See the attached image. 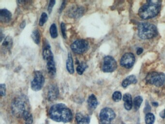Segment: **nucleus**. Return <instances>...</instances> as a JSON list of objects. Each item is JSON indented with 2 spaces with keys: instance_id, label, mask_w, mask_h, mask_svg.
<instances>
[{
  "instance_id": "4",
  "label": "nucleus",
  "mask_w": 165,
  "mask_h": 124,
  "mask_svg": "<svg viewBox=\"0 0 165 124\" xmlns=\"http://www.w3.org/2000/svg\"><path fill=\"white\" fill-rule=\"evenodd\" d=\"M137 33L142 39H149L156 37L158 31L154 25L151 23L141 22L138 25Z\"/></svg>"
},
{
  "instance_id": "27",
  "label": "nucleus",
  "mask_w": 165,
  "mask_h": 124,
  "mask_svg": "<svg viewBox=\"0 0 165 124\" xmlns=\"http://www.w3.org/2000/svg\"><path fill=\"white\" fill-rule=\"evenodd\" d=\"M155 121V116L153 113H147L145 116V123L146 124H153Z\"/></svg>"
},
{
  "instance_id": "23",
  "label": "nucleus",
  "mask_w": 165,
  "mask_h": 124,
  "mask_svg": "<svg viewBox=\"0 0 165 124\" xmlns=\"http://www.w3.org/2000/svg\"><path fill=\"white\" fill-rule=\"evenodd\" d=\"M31 37L35 43L37 44H39L40 43L41 36H40V32L38 30H36L33 31Z\"/></svg>"
},
{
  "instance_id": "32",
  "label": "nucleus",
  "mask_w": 165,
  "mask_h": 124,
  "mask_svg": "<svg viewBox=\"0 0 165 124\" xmlns=\"http://www.w3.org/2000/svg\"><path fill=\"white\" fill-rule=\"evenodd\" d=\"M55 1H50V2L49 6H48V12H49V14L51 13L53 7L55 4Z\"/></svg>"
},
{
  "instance_id": "30",
  "label": "nucleus",
  "mask_w": 165,
  "mask_h": 124,
  "mask_svg": "<svg viewBox=\"0 0 165 124\" xmlns=\"http://www.w3.org/2000/svg\"><path fill=\"white\" fill-rule=\"evenodd\" d=\"M61 32L62 33L63 37L64 39L67 38V33H66V25L63 22H62L61 24Z\"/></svg>"
},
{
  "instance_id": "37",
  "label": "nucleus",
  "mask_w": 165,
  "mask_h": 124,
  "mask_svg": "<svg viewBox=\"0 0 165 124\" xmlns=\"http://www.w3.org/2000/svg\"><path fill=\"white\" fill-rule=\"evenodd\" d=\"M26 26V22L25 21H22V23H21L20 24V28H22V29H24V28Z\"/></svg>"
},
{
  "instance_id": "35",
  "label": "nucleus",
  "mask_w": 165,
  "mask_h": 124,
  "mask_svg": "<svg viewBox=\"0 0 165 124\" xmlns=\"http://www.w3.org/2000/svg\"><path fill=\"white\" fill-rule=\"evenodd\" d=\"M143 50L142 48H138V49L137 50V55H140V54H141L142 52H143Z\"/></svg>"
},
{
  "instance_id": "16",
  "label": "nucleus",
  "mask_w": 165,
  "mask_h": 124,
  "mask_svg": "<svg viewBox=\"0 0 165 124\" xmlns=\"http://www.w3.org/2000/svg\"><path fill=\"white\" fill-rule=\"evenodd\" d=\"M47 65L49 74L51 77H54L56 73V69L54 59L47 61Z\"/></svg>"
},
{
  "instance_id": "7",
  "label": "nucleus",
  "mask_w": 165,
  "mask_h": 124,
  "mask_svg": "<svg viewBox=\"0 0 165 124\" xmlns=\"http://www.w3.org/2000/svg\"><path fill=\"white\" fill-rule=\"evenodd\" d=\"M100 119L104 124H110L116 117V114L112 108H103L99 114Z\"/></svg>"
},
{
  "instance_id": "31",
  "label": "nucleus",
  "mask_w": 165,
  "mask_h": 124,
  "mask_svg": "<svg viewBox=\"0 0 165 124\" xmlns=\"http://www.w3.org/2000/svg\"><path fill=\"white\" fill-rule=\"evenodd\" d=\"M6 93V85L4 83L0 84V95L2 96H5Z\"/></svg>"
},
{
  "instance_id": "8",
  "label": "nucleus",
  "mask_w": 165,
  "mask_h": 124,
  "mask_svg": "<svg viewBox=\"0 0 165 124\" xmlns=\"http://www.w3.org/2000/svg\"><path fill=\"white\" fill-rule=\"evenodd\" d=\"M45 83V78L40 71L34 72L33 79L31 82V88L34 91H40Z\"/></svg>"
},
{
  "instance_id": "18",
  "label": "nucleus",
  "mask_w": 165,
  "mask_h": 124,
  "mask_svg": "<svg viewBox=\"0 0 165 124\" xmlns=\"http://www.w3.org/2000/svg\"><path fill=\"white\" fill-rule=\"evenodd\" d=\"M13 39L10 37H7L3 40L2 44V49L3 51H8L11 50L13 45Z\"/></svg>"
},
{
  "instance_id": "25",
  "label": "nucleus",
  "mask_w": 165,
  "mask_h": 124,
  "mask_svg": "<svg viewBox=\"0 0 165 124\" xmlns=\"http://www.w3.org/2000/svg\"><path fill=\"white\" fill-rule=\"evenodd\" d=\"M88 68V65L86 64L85 63H81L79 64V65L76 67V71L78 74L81 75L83 74L84 71L87 68Z\"/></svg>"
},
{
  "instance_id": "24",
  "label": "nucleus",
  "mask_w": 165,
  "mask_h": 124,
  "mask_svg": "<svg viewBox=\"0 0 165 124\" xmlns=\"http://www.w3.org/2000/svg\"><path fill=\"white\" fill-rule=\"evenodd\" d=\"M22 117L25 120V124H32L33 122V118L32 115L29 111L25 112L22 116Z\"/></svg>"
},
{
  "instance_id": "12",
  "label": "nucleus",
  "mask_w": 165,
  "mask_h": 124,
  "mask_svg": "<svg viewBox=\"0 0 165 124\" xmlns=\"http://www.w3.org/2000/svg\"><path fill=\"white\" fill-rule=\"evenodd\" d=\"M59 95V88L57 85L50 86L48 93V100L50 101H53L58 98Z\"/></svg>"
},
{
  "instance_id": "15",
  "label": "nucleus",
  "mask_w": 165,
  "mask_h": 124,
  "mask_svg": "<svg viewBox=\"0 0 165 124\" xmlns=\"http://www.w3.org/2000/svg\"><path fill=\"white\" fill-rule=\"evenodd\" d=\"M76 119L78 124H89L90 118L88 115H85L81 113H76Z\"/></svg>"
},
{
  "instance_id": "20",
  "label": "nucleus",
  "mask_w": 165,
  "mask_h": 124,
  "mask_svg": "<svg viewBox=\"0 0 165 124\" xmlns=\"http://www.w3.org/2000/svg\"><path fill=\"white\" fill-rule=\"evenodd\" d=\"M67 69L68 72L73 74L74 73V67L73 60L71 53H69L67 59Z\"/></svg>"
},
{
  "instance_id": "17",
  "label": "nucleus",
  "mask_w": 165,
  "mask_h": 124,
  "mask_svg": "<svg viewBox=\"0 0 165 124\" xmlns=\"http://www.w3.org/2000/svg\"><path fill=\"white\" fill-rule=\"evenodd\" d=\"M123 100L125 109L128 111L131 110L133 107V101L131 95L128 93L124 94L123 96Z\"/></svg>"
},
{
  "instance_id": "3",
  "label": "nucleus",
  "mask_w": 165,
  "mask_h": 124,
  "mask_svg": "<svg viewBox=\"0 0 165 124\" xmlns=\"http://www.w3.org/2000/svg\"><path fill=\"white\" fill-rule=\"evenodd\" d=\"M11 110L15 116L21 117L25 112L29 111V102L24 95L15 98L11 105Z\"/></svg>"
},
{
  "instance_id": "19",
  "label": "nucleus",
  "mask_w": 165,
  "mask_h": 124,
  "mask_svg": "<svg viewBox=\"0 0 165 124\" xmlns=\"http://www.w3.org/2000/svg\"><path fill=\"white\" fill-rule=\"evenodd\" d=\"M137 81L136 77L135 75H130L126 79L124 80L122 82V86L124 88L127 87L128 86L131 84H135Z\"/></svg>"
},
{
  "instance_id": "13",
  "label": "nucleus",
  "mask_w": 165,
  "mask_h": 124,
  "mask_svg": "<svg viewBox=\"0 0 165 124\" xmlns=\"http://www.w3.org/2000/svg\"><path fill=\"white\" fill-rule=\"evenodd\" d=\"M12 15L9 10L6 9L0 10V20L2 22L8 23L11 20Z\"/></svg>"
},
{
  "instance_id": "33",
  "label": "nucleus",
  "mask_w": 165,
  "mask_h": 124,
  "mask_svg": "<svg viewBox=\"0 0 165 124\" xmlns=\"http://www.w3.org/2000/svg\"><path fill=\"white\" fill-rule=\"evenodd\" d=\"M151 107L149 105L148 101H147L146 103V107L144 108V112L145 113H150V112L151 111Z\"/></svg>"
},
{
  "instance_id": "5",
  "label": "nucleus",
  "mask_w": 165,
  "mask_h": 124,
  "mask_svg": "<svg viewBox=\"0 0 165 124\" xmlns=\"http://www.w3.org/2000/svg\"><path fill=\"white\" fill-rule=\"evenodd\" d=\"M147 83L155 86L160 87L165 83V74L163 73L153 72L149 73L146 77Z\"/></svg>"
},
{
  "instance_id": "11",
  "label": "nucleus",
  "mask_w": 165,
  "mask_h": 124,
  "mask_svg": "<svg viewBox=\"0 0 165 124\" xmlns=\"http://www.w3.org/2000/svg\"><path fill=\"white\" fill-rule=\"evenodd\" d=\"M84 12V8L80 6H73L69 9V16L73 18H78L82 16Z\"/></svg>"
},
{
  "instance_id": "10",
  "label": "nucleus",
  "mask_w": 165,
  "mask_h": 124,
  "mask_svg": "<svg viewBox=\"0 0 165 124\" xmlns=\"http://www.w3.org/2000/svg\"><path fill=\"white\" fill-rule=\"evenodd\" d=\"M135 62V57L133 53L128 52L124 54L120 60L121 66L126 69L132 68Z\"/></svg>"
},
{
  "instance_id": "26",
  "label": "nucleus",
  "mask_w": 165,
  "mask_h": 124,
  "mask_svg": "<svg viewBox=\"0 0 165 124\" xmlns=\"http://www.w3.org/2000/svg\"><path fill=\"white\" fill-rule=\"evenodd\" d=\"M50 32L51 38H56L58 37V31L57 29V26L55 23H53L50 27Z\"/></svg>"
},
{
  "instance_id": "29",
  "label": "nucleus",
  "mask_w": 165,
  "mask_h": 124,
  "mask_svg": "<svg viewBox=\"0 0 165 124\" xmlns=\"http://www.w3.org/2000/svg\"><path fill=\"white\" fill-rule=\"evenodd\" d=\"M122 95L121 92L116 91L112 95V99L115 102H119L122 100Z\"/></svg>"
},
{
  "instance_id": "6",
  "label": "nucleus",
  "mask_w": 165,
  "mask_h": 124,
  "mask_svg": "<svg viewBox=\"0 0 165 124\" xmlns=\"http://www.w3.org/2000/svg\"><path fill=\"white\" fill-rule=\"evenodd\" d=\"M89 48V42L83 39L76 40L71 45V50L77 54H83L86 52Z\"/></svg>"
},
{
  "instance_id": "9",
  "label": "nucleus",
  "mask_w": 165,
  "mask_h": 124,
  "mask_svg": "<svg viewBox=\"0 0 165 124\" xmlns=\"http://www.w3.org/2000/svg\"><path fill=\"white\" fill-rule=\"evenodd\" d=\"M117 68V64L114 58L106 56L104 58L102 70L104 72H112Z\"/></svg>"
},
{
  "instance_id": "21",
  "label": "nucleus",
  "mask_w": 165,
  "mask_h": 124,
  "mask_svg": "<svg viewBox=\"0 0 165 124\" xmlns=\"http://www.w3.org/2000/svg\"><path fill=\"white\" fill-rule=\"evenodd\" d=\"M88 105L92 110H94L98 105V101L96 96L92 94L89 96L87 100Z\"/></svg>"
},
{
  "instance_id": "14",
  "label": "nucleus",
  "mask_w": 165,
  "mask_h": 124,
  "mask_svg": "<svg viewBox=\"0 0 165 124\" xmlns=\"http://www.w3.org/2000/svg\"><path fill=\"white\" fill-rule=\"evenodd\" d=\"M42 55L44 59L47 61L54 58L53 53L50 49V46L48 44H46L44 46Z\"/></svg>"
},
{
  "instance_id": "36",
  "label": "nucleus",
  "mask_w": 165,
  "mask_h": 124,
  "mask_svg": "<svg viewBox=\"0 0 165 124\" xmlns=\"http://www.w3.org/2000/svg\"><path fill=\"white\" fill-rule=\"evenodd\" d=\"M160 116L162 118H165V109L163 110L162 112L160 113Z\"/></svg>"
},
{
  "instance_id": "1",
  "label": "nucleus",
  "mask_w": 165,
  "mask_h": 124,
  "mask_svg": "<svg viewBox=\"0 0 165 124\" xmlns=\"http://www.w3.org/2000/svg\"><path fill=\"white\" fill-rule=\"evenodd\" d=\"M49 115L53 121L58 122L68 123L73 118V114L70 108L62 103L52 106L49 111Z\"/></svg>"
},
{
  "instance_id": "2",
  "label": "nucleus",
  "mask_w": 165,
  "mask_h": 124,
  "mask_svg": "<svg viewBox=\"0 0 165 124\" xmlns=\"http://www.w3.org/2000/svg\"><path fill=\"white\" fill-rule=\"evenodd\" d=\"M161 2L159 1H149L142 6L139 10V15L144 20L156 17L159 13Z\"/></svg>"
},
{
  "instance_id": "22",
  "label": "nucleus",
  "mask_w": 165,
  "mask_h": 124,
  "mask_svg": "<svg viewBox=\"0 0 165 124\" xmlns=\"http://www.w3.org/2000/svg\"><path fill=\"white\" fill-rule=\"evenodd\" d=\"M142 101H143V99L141 96H137L133 100V106L135 111L139 110Z\"/></svg>"
},
{
  "instance_id": "34",
  "label": "nucleus",
  "mask_w": 165,
  "mask_h": 124,
  "mask_svg": "<svg viewBox=\"0 0 165 124\" xmlns=\"http://www.w3.org/2000/svg\"><path fill=\"white\" fill-rule=\"evenodd\" d=\"M66 2L63 1V2L62 3V5H61V7H60V9H59V12L61 13L62 12L63 10V9L64 8V7L66 6Z\"/></svg>"
},
{
  "instance_id": "38",
  "label": "nucleus",
  "mask_w": 165,
  "mask_h": 124,
  "mask_svg": "<svg viewBox=\"0 0 165 124\" xmlns=\"http://www.w3.org/2000/svg\"><path fill=\"white\" fill-rule=\"evenodd\" d=\"M152 104H153V106L155 107L158 106V104L157 102H153V103H152Z\"/></svg>"
},
{
  "instance_id": "28",
  "label": "nucleus",
  "mask_w": 165,
  "mask_h": 124,
  "mask_svg": "<svg viewBox=\"0 0 165 124\" xmlns=\"http://www.w3.org/2000/svg\"><path fill=\"white\" fill-rule=\"evenodd\" d=\"M48 20V16L47 14L44 12L41 14L39 20V25L40 26H43L45 24V23L47 22Z\"/></svg>"
}]
</instances>
